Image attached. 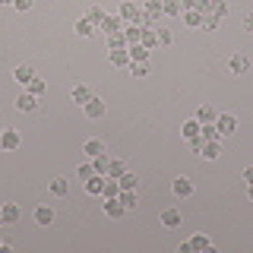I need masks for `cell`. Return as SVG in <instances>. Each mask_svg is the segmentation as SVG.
<instances>
[{
    "label": "cell",
    "mask_w": 253,
    "mask_h": 253,
    "mask_svg": "<svg viewBox=\"0 0 253 253\" xmlns=\"http://www.w3.org/2000/svg\"><path fill=\"white\" fill-rule=\"evenodd\" d=\"M247 70H250L247 54H231V57H228V73H231V76H244Z\"/></svg>",
    "instance_id": "cell-1"
},
{
    "label": "cell",
    "mask_w": 253,
    "mask_h": 253,
    "mask_svg": "<svg viewBox=\"0 0 253 253\" xmlns=\"http://www.w3.org/2000/svg\"><path fill=\"white\" fill-rule=\"evenodd\" d=\"M83 108H85V117H89V121H101V117H105V111H108V105L101 98H95V95L85 101Z\"/></svg>",
    "instance_id": "cell-2"
},
{
    "label": "cell",
    "mask_w": 253,
    "mask_h": 253,
    "mask_svg": "<svg viewBox=\"0 0 253 253\" xmlns=\"http://www.w3.org/2000/svg\"><path fill=\"white\" fill-rule=\"evenodd\" d=\"M117 16H121L124 22H142V10L133 3V0H124V3H121V13H117Z\"/></svg>",
    "instance_id": "cell-3"
},
{
    "label": "cell",
    "mask_w": 253,
    "mask_h": 253,
    "mask_svg": "<svg viewBox=\"0 0 253 253\" xmlns=\"http://www.w3.org/2000/svg\"><path fill=\"white\" fill-rule=\"evenodd\" d=\"M215 130L221 133V136H231V133L237 130V117L234 114H218L215 117Z\"/></svg>",
    "instance_id": "cell-4"
},
{
    "label": "cell",
    "mask_w": 253,
    "mask_h": 253,
    "mask_svg": "<svg viewBox=\"0 0 253 253\" xmlns=\"http://www.w3.org/2000/svg\"><path fill=\"white\" fill-rule=\"evenodd\" d=\"M32 215H35V221H38L42 228H51V225H54V218H57L51 206H35V212H32Z\"/></svg>",
    "instance_id": "cell-5"
},
{
    "label": "cell",
    "mask_w": 253,
    "mask_h": 253,
    "mask_svg": "<svg viewBox=\"0 0 253 253\" xmlns=\"http://www.w3.org/2000/svg\"><path fill=\"white\" fill-rule=\"evenodd\" d=\"M19 142H22V136L16 130H3V133H0V149H6V152L19 149Z\"/></svg>",
    "instance_id": "cell-6"
},
{
    "label": "cell",
    "mask_w": 253,
    "mask_h": 253,
    "mask_svg": "<svg viewBox=\"0 0 253 253\" xmlns=\"http://www.w3.org/2000/svg\"><path fill=\"white\" fill-rule=\"evenodd\" d=\"M171 190H174V196H193V180L190 177H174V184H171Z\"/></svg>",
    "instance_id": "cell-7"
},
{
    "label": "cell",
    "mask_w": 253,
    "mask_h": 253,
    "mask_svg": "<svg viewBox=\"0 0 253 253\" xmlns=\"http://www.w3.org/2000/svg\"><path fill=\"white\" fill-rule=\"evenodd\" d=\"M35 108H38V95L22 92L19 98H16V111H22V114H29V111H35Z\"/></svg>",
    "instance_id": "cell-8"
},
{
    "label": "cell",
    "mask_w": 253,
    "mask_h": 253,
    "mask_svg": "<svg viewBox=\"0 0 253 253\" xmlns=\"http://www.w3.org/2000/svg\"><path fill=\"white\" fill-rule=\"evenodd\" d=\"M47 190H51V196H67V193H70V180L57 174V177L47 180Z\"/></svg>",
    "instance_id": "cell-9"
},
{
    "label": "cell",
    "mask_w": 253,
    "mask_h": 253,
    "mask_svg": "<svg viewBox=\"0 0 253 253\" xmlns=\"http://www.w3.org/2000/svg\"><path fill=\"white\" fill-rule=\"evenodd\" d=\"M13 79H16V83H22V85H29L32 79H35V67H29V63H19V67L13 70Z\"/></svg>",
    "instance_id": "cell-10"
},
{
    "label": "cell",
    "mask_w": 253,
    "mask_h": 253,
    "mask_svg": "<svg viewBox=\"0 0 253 253\" xmlns=\"http://www.w3.org/2000/svg\"><path fill=\"white\" fill-rule=\"evenodd\" d=\"M203 158H206V162H215V158L221 155V142L218 139H206L203 142V152H200Z\"/></svg>",
    "instance_id": "cell-11"
},
{
    "label": "cell",
    "mask_w": 253,
    "mask_h": 253,
    "mask_svg": "<svg viewBox=\"0 0 253 253\" xmlns=\"http://www.w3.org/2000/svg\"><path fill=\"white\" fill-rule=\"evenodd\" d=\"M101 203H105V215L108 218H124L126 215V209H124L121 200H101Z\"/></svg>",
    "instance_id": "cell-12"
},
{
    "label": "cell",
    "mask_w": 253,
    "mask_h": 253,
    "mask_svg": "<svg viewBox=\"0 0 253 253\" xmlns=\"http://www.w3.org/2000/svg\"><path fill=\"white\" fill-rule=\"evenodd\" d=\"M126 26V22L121 19V16H105V19H101V32H105V35H114V32H121Z\"/></svg>",
    "instance_id": "cell-13"
},
{
    "label": "cell",
    "mask_w": 253,
    "mask_h": 253,
    "mask_svg": "<svg viewBox=\"0 0 253 253\" xmlns=\"http://www.w3.org/2000/svg\"><path fill=\"white\" fill-rule=\"evenodd\" d=\"M117 200L124 203V209L126 212H133L139 206V196H136V190H121V193H117Z\"/></svg>",
    "instance_id": "cell-14"
},
{
    "label": "cell",
    "mask_w": 253,
    "mask_h": 253,
    "mask_svg": "<svg viewBox=\"0 0 253 253\" xmlns=\"http://www.w3.org/2000/svg\"><path fill=\"white\" fill-rule=\"evenodd\" d=\"M142 16L146 19H158V16H165V10H162V0H146V6H142Z\"/></svg>",
    "instance_id": "cell-15"
},
{
    "label": "cell",
    "mask_w": 253,
    "mask_h": 253,
    "mask_svg": "<svg viewBox=\"0 0 253 253\" xmlns=\"http://www.w3.org/2000/svg\"><path fill=\"white\" fill-rule=\"evenodd\" d=\"M124 35H126V44H139L142 26H139V22H126V26H124Z\"/></svg>",
    "instance_id": "cell-16"
},
{
    "label": "cell",
    "mask_w": 253,
    "mask_h": 253,
    "mask_svg": "<svg viewBox=\"0 0 253 253\" xmlns=\"http://www.w3.org/2000/svg\"><path fill=\"white\" fill-rule=\"evenodd\" d=\"M215 117H218V111L212 105H200V108H196V121H200V124H215Z\"/></svg>",
    "instance_id": "cell-17"
},
{
    "label": "cell",
    "mask_w": 253,
    "mask_h": 253,
    "mask_svg": "<svg viewBox=\"0 0 253 253\" xmlns=\"http://www.w3.org/2000/svg\"><path fill=\"white\" fill-rule=\"evenodd\" d=\"M180 221H184V218H180V212L174 209V206L162 212V225H165V228H180Z\"/></svg>",
    "instance_id": "cell-18"
},
{
    "label": "cell",
    "mask_w": 253,
    "mask_h": 253,
    "mask_svg": "<svg viewBox=\"0 0 253 253\" xmlns=\"http://www.w3.org/2000/svg\"><path fill=\"white\" fill-rule=\"evenodd\" d=\"M111 67H130V51L126 47H117V51H111Z\"/></svg>",
    "instance_id": "cell-19"
},
{
    "label": "cell",
    "mask_w": 253,
    "mask_h": 253,
    "mask_svg": "<svg viewBox=\"0 0 253 253\" xmlns=\"http://www.w3.org/2000/svg\"><path fill=\"white\" fill-rule=\"evenodd\" d=\"M101 187H105V174H92L85 180V193H92V196H101Z\"/></svg>",
    "instance_id": "cell-20"
},
{
    "label": "cell",
    "mask_w": 253,
    "mask_h": 253,
    "mask_svg": "<svg viewBox=\"0 0 253 253\" xmlns=\"http://www.w3.org/2000/svg\"><path fill=\"white\" fill-rule=\"evenodd\" d=\"M117 193H121V184H117L114 177H105V187H101V200H117Z\"/></svg>",
    "instance_id": "cell-21"
},
{
    "label": "cell",
    "mask_w": 253,
    "mask_h": 253,
    "mask_svg": "<svg viewBox=\"0 0 253 253\" xmlns=\"http://www.w3.org/2000/svg\"><path fill=\"white\" fill-rule=\"evenodd\" d=\"M139 44H142V47H149V51H155V47H158V35H155V29H152V26H146V29H142Z\"/></svg>",
    "instance_id": "cell-22"
},
{
    "label": "cell",
    "mask_w": 253,
    "mask_h": 253,
    "mask_svg": "<svg viewBox=\"0 0 253 253\" xmlns=\"http://www.w3.org/2000/svg\"><path fill=\"white\" fill-rule=\"evenodd\" d=\"M126 51H130V63H146L149 60V47H142V44H130Z\"/></svg>",
    "instance_id": "cell-23"
},
{
    "label": "cell",
    "mask_w": 253,
    "mask_h": 253,
    "mask_svg": "<svg viewBox=\"0 0 253 253\" xmlns=\"http://www.w3.org/2000/svg\"><path fill=\"white\" fill-rule=\"evenodd\" d=\"M19 206L16 203H3V225H13V221H19Z\"/></svg>",
    "instance_id": "cell-24"
},
{
    "label": "cell",
    "mask_w": 253,
    "mask_h": 253,
    "mask_svg": "<svg viewBox=\"0 0 253 253\" xmlns=\"http://www.w3.org/2000/svg\"><path fill=\"white\" fill-rule=\"evenodd\" d=\"M73 29H76V35H79V38H92V35H95V26H92L89 19H85V16H83V19H76V26H73Z\"/></svg>",
    "instance_id": "cell-25"
},
{
    "label": "cell",
    "mask_w": 253,
    "mask_h": 253,
    "mask_svg": "<svg viewBox=\"0 0 253 253\" xmlns=\"http://www.w3.org/2000/svg\"><path fill=\"white\" fill-rule=\"evenodd\" d=\"M89 98H92V89H89V85H83V83L73 85V101H76V105H85Z\"/></svg>",
    "instance_id": "cell-26"
},
{
    "label": "cell",
    "mask_w": 253,
    "mask_h": 253,
    "mask_svg": "<svg viewBox=\"0 0 253 253\" xmlns=\"http://www.w3.org/2000/svg\"><path fill=\"white\" fill-rule=\"evenodd\" d=\"M83 152L89 155V158H95V155H101V152H105V142H101V139H89V142L83 146Z\"/></svg>",
    "instance_id": "cell-27"
},
{
    "label": "cell",
    "mask_w": 253,
    "mask_h": 253,
    "mask_svg": "<svg viewBox=\"0 0 253 253\" xmlns=\"http://www.w3.org/2000/svg\"><path fill=\"white\" fill-rule=\"evenodd\" d=\"M200 130H203V124L196 121V117H193V121H187L184 126H180V133H184V139H190V136H200Z\"/></svg>",
    "instance_id": "cell-28"
},
{
    "label": "cell",
    "mask_w": 253,
    "mask_h": 253,
    "mask_svg": "<svg viewBox=\"0 0 253 253\" xmlns=\"http://www.w3.org/2000/svg\"><path fill=\"white\" fill-rule=\"evenodd\" d=\"M92 168H95V174H108V168H111V158L101 152V155H95L92 158Z\"/></svg>",
    "instance_id": "cell-29"
},
{
    "label": "cell",
    "mask_w": 253,
    "mask_h": 253,
    "mask_svg": "<svg viewBox=\"0 0 253 253\" xmlns=\"http://www.w3.org/2000/svg\"><path fill=\"white\" fill-rule=\"evenodd\" d=\"M180 16H184V26H190V29H200V22H203V13H196V10H184Z\"/></svg>",
    "instance_id": "cell-30"
},
{
    "label": "cell",
    "mask_w": 253,
    "mask_h": 253,
    "mask_svg": "<svg viewBox=\"0 0 253 253\" xmlns=\"http://www.w3.org/2000/svg\"><path fill=\"white\" fill-rule=\"evenodd\" d=\"M108 47H111V51H117V47H130V44H126L124 29H121V32H114V35H108Z\"/></svg>",
    "instance_id": "cell-31"
},
{
    "label": "cell",
    "mask_w": 253,
    "mask_h": 253,
    "mask_svg": "<svg viewBox=\"0 0 253 253\" xmlns=\"http://www.w3.org/2000/svg\"><path fill=\"white\" fill-rule=\"evenodd\" d=\"M117 184H121V190H136V174L124 171L121 177H117Z\"/></svg>",
    "instance_id": "cell-32"
},
{
    "label": "cell",
    "mask_w": 253,
    "mask_h": 253,
    "mask_svg": "<svg viewBox=\"0 0 253 253\" xmlns=\"http://www.w3.org/2000/svg\"><path fill=\"white\" fill-rule=\"evenodd\" d=\"M190 244H193V250H212V241L206 234H193V237H190Z\"/></svg>",
    "instance_id": "cell-33"
},
{
    "label": "cell",
    "mask_w": 253,
    "mask_h": 253,
    "mask_svg": "<svg viewBox=\"0 0 253 253\" xmlns=\"http://www.w3.org/2000/svg\"><path fill=\"white\" fill-rule=\"evenodd\" d=\"M200 29L215 32V29H218V16H215V13H206V16H203V22H200Z\"/></svg>",
    "instance_id": "cell-34"
},
{
    "label": "cell",
    "mask_w": 253,
    "mask_h": 253,
    "mask_svg": "<svg viewBox=\"0 0 253 253\" xmlns=\"http://www.w3.org/2000/svg\"><path fill=\"white\" fill-rule=\"evenodd\" d=\"M162 10H165V16H180V13H184L177 0H162Z\"/></svg>",
    "instance_id": "cell-35"
},
{
    "label": "cell",
    "mask_w": 253,
    "mask_h": 253,
    "mask_svg": "<svg viewBox=\"0 0 253 253\" xmlns=\"http://www.w3.org/2000/svg\"><path fill=\"white\" fill-rule=\"evenodd\" d=\"M212 13H215V16H218V19H225V16H228V13H231V6H228V3H225V0H212Z\"/></svg>",
    "instance_id": "cell-36"
},
{
    "label": "cell",
    "mask_w": 253,
    "mask_h": 253,
    "mask_svg": "<svg viewBox=\"0 0 253 253\" xmlns=\"http://www.w3.org/2000/svg\"><path fill=\"white\" fill-rule=\"evenodd\" d=\"M200 136H203V139H221V133L215 130V124H203V130H200Z\"/></svg>",
    "instance_id": "cell-37"
},
{
    "label": "cell",
    "mask_w": 253,
    "mask_h": 253,
    "mask_svg": "<svg viewBox=\"0 0 253 253\" xmlns=\"http://www.w3.org/2000/svg\"><path fill=\"white\" fill-rule=\"evenodd\" d=\"M124 171H126V165H124V162H117V158H114V162H111V168H108V174H105V177H114V180H117V177H121Z\"/></svg>",
    "instance_id": "cell-38"
},
{
    "label": "cell",
    "mask_w": 253,
    "mask_h": 253,
    "mask_svg": "<svg viewBox=\"0 0 253 253\" xmlns=\"http://www.w3.org/2000/svg\"><path fill=\"white\" fill-rule=\"evenodd\" d=\"M149 70H152V63H149V60L146 63H130V73L133 76H149Z\"/></svg>",
    "instance_id": "cell-39"
},
{
    "label": "cell",
    "mask_w": 253,
    "mask_h": 253,
    "mask_svg": "<svg viewBox=\"0 0 253 253\" xmlns=\"http://www.w3.org/2000/svg\"><path fill=\"white\" fill-rule=\"evenodd\" d=\"M85 19H89L92 26H101V19H105V10H101V6H92V10H89V16H85Z\"/></svg>",
    "instance_id": "cell-40"
},
{
    "label": "cell",
    "mask_w": 253,
    "mask_h": 253,
    "mask_svg": "<svg viewBox=\"0 0 253 253\" xmlns=\"http://www.w3.org/2000/svg\"><path fill=\"white\" fill-rule=\"evenodd\" d=\"M92 174H95V168H92V162H85V165H79V168H76V177H79V180H89Z\"/></svg>",
    "instance_id": "cell-41"
},
{
    "label": "cell",
    "mask_w": 253,
    "mask_h": 253,
    "mask_svg": "<svg viewBox=\"0 0 253 253\" xmlns=\"http://www.w3.org/2000/svg\"><path fill=\"white\" fill-rule=\"evenodd\" d=\"M155 35H158V47L171 44V29H155Z\"/></svg>",
    "instance_id": "cell-42"
},
{
    "label": "cell",
    "mask_w": 253,
    "mask_h": 253,
    "mask_svg": "<svg viewBox=\"0 0 253 253\" xmlns=\"http://www.w3.org/2000/svg\"><path fill=\"white\" fill-rule=\"evenodd\" d=\"M26 92H32V95H42V92H44V79H38V76H35V79H32V83L26 85Z\"/></svg>",
    "instance_id": "cell-43"
},
{
    "label": "cell",
    "mask_w": 253,
    "mask_h": 253,
    "mask_svg": "<svg viewBox=\"0 0 253 253\" xmlns=\"http://www.w3.org/2000/svg\"><path fill=\"white\" fill-rule=\"evenodd\" d=\"M203 142H206L203 136H190V139H187V146H190V152H193V155H200V152H203Z\"/></svg>",
    "instance_id": "cell-44"
},
{
    "label": "cell",
    "mask_w": 253,
    "mask_h": 253,
    "mask_svg": "<svg viewBox=\"0 0 253 253\" xmlns=\"http://www.w3.org/2000/svg\"><path fill=\"white\" fill-rule=\"evenodd\" d=\"M193 10H196V13H203V16H206V13H212V0H196Z\"/></svg>",
    "instance_id": "cell-45"
},
{
    "label": "cell",
    "mask_w": 253,
    "mask_h": 253,
    "mask_svg": "<svg viewBox=\"0 0 253 253\" xmlns=\"http://www.w3.org/2000/svg\"><path fill=\"white\" fill-rule=\"evenodd\" d=\"M13 6H16L19 13H26V10H32V0H13Z\"/></svg>",
    "instance_id": "cell-46"
},
{
    "label": "cell",
    "mask_w": 253,
    "mask_h": 253,
    "mask_svg": "<svg viewBox=\"0 0 253 253\" xmlns=\"http://www.w3.org/2000/svg\"><path fill=\"white\" fill-rule=\"evenodd\" d=\"M244 32H250V35H253V13L244 16Z\"/></svg>",
    "instance_id": "cell-47"
},
{
    "label": "cell",
    "mask_w": 253,
    "mask_h": 253,
    "mask_svg": "<svg viewBox=\"0 0 253 253\" xmlns=\"http://www.w3.org/2000/svg\"><path fill=\"white\" fill-rule=\"evenodd\" d=\"M241 177L247 180V184H253V165H250V168H244V174H241Z\"/></svg>",
    "instance_id": "cell-48"
},
{
    "label": "cell",
    "mask_w": 253,
    "mask_h": 253,
    "mask_svg": "<svg viewBox=\"0 0 253 253\" xmlns=\"http://www.w3.org/2000/svg\"><path fill=\"white\" fill-rule=\"evenodd\" d=\"M177 253H193V244H190V241H184V244L177 247Z\"/></svg>",
    "instance_id": "cell-49"
},
{
    "label": "cell",
    "mask_w": 253,
    "mask_h": 253,
    "mask_svg": "<svg viewBox=\"0 0 253 253\" xmlns=\"http://www.w3.org/2000/svg\"><path fill=\"white\" fill-rule=\"evenodd\" d=\"M177 3H180V10H193V3H196V0H177Z\"/></svg>",
    "instance_id": "cell-50"
},
{
    "label": "cell",
    "mask_w": 253,
    "mask_h": 253,
    "mask_svg": "<svg viewBox=\"0 0 253 253\" xmlns=\"http://www.w3.org/2000/svg\"><path fill=\"white\" fill-rule=\"evenodd\" d=\"M0 225H3V206H0Z\"/></svg>",
    "instance_id": "cell-51"
},
{
    "label": "cell",
    "mask_w": 253,
    "mask_h": 253,
    "mask_svg": "<svg viewBox=\"0 0 253 253\" xmlns=\"http://www.w3.org/2000/svg\"><path fill=\"white\" fill-rule=\"evenodd\" d=\"M250 203H253V184H250Z\"/></svg>",
    "instance_id": "cell-52"
},
{
    "label": "cell",
    "mask_w": 253,
    "mask_h": 253,
    "mask_svg": "<svg viewBox=\"0 0 253 253\" xmlns=\"http://www.w3.org/2000/svg\"><path fill=\"white\" fill-rule=\"evenodd\" d=\"M0 3H13V0H0Z\"/></svg>",
    "instance_id": "cell-53"
},
{
    "label": "cell",
    "mask_w": 253,
    "mask_h": 253,
    "mask_svg": "<svg viewBox=\"0 0 253 253\" xmlns=\"http://www.w3.org/2000/svg\"><path fill=\"white\" fill-rule=\"evenodd\" d=\"M0 250H3V241H0Z\"/></svg>",
    "instance_id": "cell-54"
},
{
    "label": "cell",
    "mask_w": 253,
    "mask_h": 253,
    "mask_svg": "<svg viewBox=\"0 0 253 253\" xmlns=\"http://www.w3.org/2000/svg\"><path fill=\"white\" fill-rule=\"evenodd\" d=\"M0 133H3V130H0Z\"/></svg>",
    "instance_id": "cell-55"
}]
</instances>
